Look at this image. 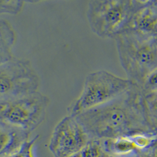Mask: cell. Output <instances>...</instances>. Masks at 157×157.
<instances>
[{
  "label": "cell",
  "instance_id": "cell-19",
  "mask_svg": "<svg viewBox=\"0 0 157 157\" xmlns=\"http://www.w3.org/2000/svg\"><path fill=\"white\" fill-rule=\"evenodd\" d=\"M113 157V156H112V155H109V154H108L107 153H106L105 152H104V154H103V155H102V157Z\"/></svg>",
  "mask_w": 157,
  "mask_h": 157
},
{
  "label": "cell",
  "instance_id": "cell-7",
  "mask_svg": "<svg viewBox=\"0 0 157 157\" xmlns=\"http://www.w3.org/2000/svg\"><path fill=\"white\" fill-rule=\"evenodd\" d=\"M90 138L76 119L65 117L53 131L48 148L54 157H70L84 149Z\"/></svg>",
  "mask_w": 157,
  "mask_h": 157
},
{
  "label": "cell",
  "instance_id": "cell-9",
  "mask_svg": "<svg viewBox=\"0 0 157 157\" xmlns=\"http://www.w3.org/2000/svg\"><path fill=\"white\" fill-rule=\"evenodd\" d=\"M29 133L22 129L1 122V157H9L20 151L24 144L29 141Z\"/></svg>",
  "mask_w": 157,
  "mask_h": 157
},
{
  "label": "cell",
  "instance_id": "cell-8",
  "mask_svg": "<svg viewBox=\"0 0 157 157\" xmlns=\"http://www.w3.org/2000/svg\"><path fill=\"white\" fill-rule=\"evenodd\" d=\"M124 30L157 39V0H136L134 12Z\"/></svg>",
  "mask_w": 157,
  "mask_h": 157
},
{
  "label": "cell",
  "instance_id": "cell-10",
  "mask_svg": "<svg viewBox=\"0 0 157 157\" xmlns=\"http://www.w3.org/2000/svg\"><path fill=\"white\" fill-rule=\"evenodd\" d=\"M102 143L105 152L113 157H128L138 151L130 136L104 140Z\"/></svg>",
  "mask_w": 157,
  "mask_h": 157
},
{
  "label": "cell",
  "instance_id": "cell-5",
  "mask_svg": "<svg viewBox=\"0 0 157 157\" xmlns=\"http://www.w3.org/2000/svg\"><path fill=\"white\" fill-rule=\"evenodd\" d=\"M40 85L39 75L28 59L14 57L0 64V102L38 92Z\"/></svg>",
  "mask_w": 157,
  "mask_h": 157
},
{
  "label": "cell",
  "instance_id": "cell-11",
  "mask_svg": "<svg viewBox=\"0 0 157 157\" xmlns=\"http://www.w3.org/2000/svg\"><path fill=\"white\" fill-rule=\"evenodd\" d=\"M16 35L10 22L4 19L0 20V64L14 57L12 48Z\"/></svg>",
  "mask_w": 157,
  "mask_h": 157
},
{
  "label": "cell",
  "instance_id": "cell-18",
  "mask_svg": "<svg viewBox=\"0 0 157 157\" xmlns=\"http://www.w3.org/2000/svg\"><path fill=\"white\" fill-rule=\"evenodd\" d=\"M70 157H82L81 151V152H79L78 153H76V154L72 155L70 156Z\"/></svg>",
  "mask_w": 157,
  "mask_h": 157
},
{
  "label": "cell",
  "instance_id": "cell-15",
  "mask_svg": "<svg viewBox=\"0 0 157 157\" xmlns=\"http://www.w3.org/2000/svg\"><path fill=\"white\" fill-rule=\"evenodd\" d=\"M140 87L144 93L157 92V68L148 75Z\"/></svg>",
  "mask_w": 157,
  "mask_h": 157
},
{
  "label": "cell",
  "instance_id": "cell-6",
  "mask_svg": "<svg viewBox=\"0 0 157 157\" xmlns=\"http://www.w3.org/2000/svg\"><path fill=\"white\" fill-rule=\"evenodd\" d=\"M49 104V98L39 91L19 99L0 102V122L30 134L45 120Z\"/></svg>",
  "mask_w": 157,
  "mask_h": 157
},
{
  "label": "cell",
  "instance_id": "cell-1",
  "mask_svg": "<svg viewBox=\"0 0 157 157\" xmlns=\"http://www.w3.org/2000/svg\"><path fill=\"white\" fill-rule=\"evenodd\" d=\"M90 140H104L138 133H155L146 117L143 93L133 84L115 100L74 117Z\"/></svg>",
  "mask_w": 157,
  "mask_h": 157
},
{
  "label": "cell",
  "instance_id": "cell-17",
  "mask_svg": "<svg viewBox=\"0 0 157 157\" xmlns=\"http://www.w3.org/2000/svg\"><path fill=\"white\" fill-rule=\"evenodd\" d=\"M140 157H157V140L150 148L144 151Z\"/></svg>",
  "mask_w": 157,
  "mask_h": 157
},
{
  "label": "cell",
  "instance_id": "cell-16",
  "mask_svg": "<svg viewBox=\"0 0 157 157\" xmlns=\"http://www.w3.org/2000/svg\"><path fill=\"white\" fill-rule=\"evenodd\" d=\"M38 138V136H36L31 141H28L24 144L23 145V148L24 150V157H35L34 154V145Z\"/></svg>",
  "mask_w": 157,
  "mask_h": 157
},
{
  "label": "cell",
  "instance_id": "cell-2",
  "mask_svg": "<svg viewBox=\"0 0 157 157\" xmlns=\"http://www.w3.org/2000/svg\"><path fill=\"white\" fill-rule=\"evenodd\" d=\"M114 40L127 78L141 86L148 75L157 68V39L124 30Z\"/></svg>",
  "mask_w": 157,
  "mask_h": 157
},
{
  "label": "cell",
  "instance_id": "cell-3",
  "mask_svg": "<svg viewBox=\"0 0 157 157\" xmlns=\"http://www.w3.org/2000/svg\"><path fill=\"white\" fill-rule=\"evenodd\" d=\"M132 85L128 78L99 70L89 74L79 96L68 108L69 115L79 113L106 104L126 93Z\"/></svg>",
  "mask_w": 157,
  "mask_h": 157
},
{
  "label": "cell",
  "instance_id": "cell-13",
  "mask_svg": "<svg viewBox=\"0 0 157 157\" xmlns=\"http://www.w3.org/2000/svg\"><path fill=\"white\" fill-rule=\"evenodd\" d=\"M102 141L90 140L84 149L81 151L82 157H101L104 154Z\"/></svg>",
  "mask_w": 157,
  "mask_h": 157
},
{
  "label": "cell",
  "instance_id": "cell-12",
  "mask_svg": "<svg viewBox=\"0 0 157 157\" xmlns=\"http://www.w3.org/2000/svg\"><path fill=\"white\" fill-rule=\"evenodd\" d=\"M143 104L150 126L157 134V92L143 93Z\"/></svg>",
  "mask_w": 157,
  "mask_h": 157
},
{
  "label": "cell",
  "instance_id": "cell-14",
  "mask_svg": "<svg viewBox=\"0 0 157 157\" xmlns=\"http://www.w3.org/2000/svg\"><path fill=\"white\" fill-rule=\"evenodd\" d=\"M24 1L20 0H0V13L17 15L21 11Z\"/></svg>",
  "mask_w": 157,
  "mask_h": 157
},
{
  "label": "cell",
  "instance_id": "cell-4",
  "mask_svg": "<svg viewBox=\"0 0 157 157\" xmlns=\"http://www.w3.org/2000/svg\"><path fill=\"white\" fill-rule=\"evenodd\" d=\"M136 0H93L88 2L86 17L91 31L101 38H113L126 29Z\"/></svg>",
  "mask_w": 157,
  "mask_h": 157
}]
</instances>
